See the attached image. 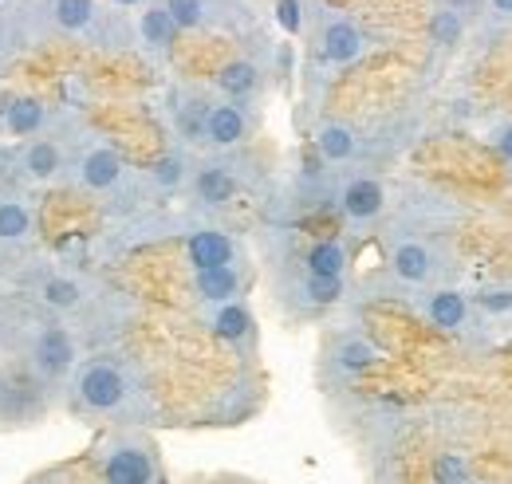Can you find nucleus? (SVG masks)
<instances>
[{
  "label": "nucleus",
  "mask_w": 512,
  "mask_h": 484,
  "mask_svg": "<svg viewBox=\"0 0 512 484\" xmlns=\"http://www.w3.org/2000/svg\"><path fill=\"white\" fill-rule=\"evenodd\" d=\"M138 32H142V40H146L150 48H166V44L174 40L178 24L170 20V12H166V8H146V12H142Z\"/></svg>",
  "instance_id": "17"
},
{
  "label": "nucleus",
  "mask_w": 512,
  "mask_h": 484,
  "mask_svg": "<svg viewBox=\"0 0 512 484\" xmlns=\"http://www.w3.org/2000/svg\"><path fill=\"white\" fill-rule=\"evenodd\" d=\"M304 292H308L312 303H335L343 296V280H335V276H308Z\"/></svg>",
  "instance_id": "25"
},
{
  "label": "nucleus",
  "mask_w": 512,
  "mask_h": 484,
  "mask_svg": "<svg viewBox=\"0 0 512 484\" xmlns=\"http://www.w3.org/2000/svg\"><path fill=\"white\" fill-rule=\"evenodd\" d=\"M24 166H28V174L32 178H52L56 170H60V150L52 146V142H32L28 146V154H24Z\"/></svg>",
  "instance_id": "20"
},
{
  "label": "nucleus",
  "mask_w": 512,
  "mask_h": 484,
  "mask_svg": "<svg viewBox=\"0 0 512 484\" xmlns=\"http://www.w3.org/2000/svg\"><path fill=\"white\" fill-rule=\"evenodd\" d=\"M91 16H95L91 0H56V20L64 24L67 32H83L91 24Z\"/></svg>",
  "instance_id": "23"
},
{
  "label": "nucleus",
  "mask_w": 512,
  "mask_h": 484,
  "mask_svg": "<svg viewBox=\"0 0 512 484\" xmlns=\"http://www.w3.org/2000/svg\"><path fill=\"white\" fill-rule=\"evenodd\" d=\"M217 87H221L225 95H233V99H245V95H253V91H256V67L249 60L229 63V67L217 75Z\"/></svg>",
  "instance_id": "18"
},
{
  "label": "nucleus",
  "mask_w": 512,
  "mask_h": 484,
  "mask_svg": "<svg viewBox=\"0 0 512 484\" xmlns=\"http://www.w3.org/2000/svg\"><path fill=\"white\" fill-rule=\"evenodd\" d=\"M249 331H253V315H249L245 303H237V300L217 303V311H213V335H217V339L241 343V339H249Z\"/></svg>",
  "instance_id": "13"
},
{
  "label": "nucleus",
  "mask_w": 512,
  "mask_h": 484,
  "mask_svg": "<svg viewBox=\"0 0 512 484\" xmlns=\"http://www.w3.org/2000/svg\"><path fill=\"white\" fill-rule=\"evenodd\" d=\"M390 272L406 284H426L434 276V252L422 241H398L390 252Z\"/></svg>",
  "instance_id": "4"
},
{
  "label": "nucleus",
  "mask_w": 512,
  "mask_h": 484,
  "mask_svg": "<svg viewBox=\"0 0 512 484\" xmlns=\"http://www.w3.org/2000/svg\"><path fill=\"white\" fill-rule=\"evenodd\" d=\"M71 390H75V406L83 414H119L130 398V382L123 366L107 363V359L83 366Z\"/></svg>",
  "instance_id": "1"
},
{
  "label": "nucleus",
  "mask_w": 512,
  "mask_h": 484,
  "mask_svg": "<svg viewBox=\"0 0 512 484\" xmlns=\"http://www.w3.org/2000/svg\"><path fill=\"white\" fill-rule=\"evenodd\" d=\"M40 122H44V107L36 99H20V103L8 107V130L12 134H32V130H40Z\"/></svg>",
  "instance_id": "22"
},
{
  "label": "nucleus",
  "mask_w": 512,
  "mask_h": 484,
  "mask_svg": "<svg viewBox=\"0 0 512 484\" xmlns=\"http://www.w3.org/2000/svg\"><path fill=\"white\" fill-rule=\"evenodd\" d=\"M473 4H477V0H449V8H453V12H457V16H461V12H469V8H473Z\"/></svg>",
  "instance_id": "32"
},
{
  "label": "nucleus",
  "mask_w": 512,
  "mask_h": 484,
  "mask_svg": "<svg viewBox=\"0 0 512 484\" xmlns=\"http://www.w3.org/2000/svg\"><path fill=\"white\" fill-rule=\"evenodd\" d=\"M422 311H426V319H430L438 331H461L465 319H469V300H465V292H457V288H438V292H430V296L422 300Z\"/></svg>",
  "instance_id": "5"
},
{
  "label": "nucleus",
  "mask_w": 512,
  "mask_h": 484,
  "mask_svg": "<svg viewBox=\"0 0 512 484\" xmlns=\"http://www.w3.org/2000/svg\"><path fill=\"white\" fill-rule=\"evenodd\" d=\"M79 178H83L87 189H111V185H119V178H123V158L111 146H99V150H91L83 158Z\"/></svg>",
  "instance_id": "9"
},
{
  "label": "nucleus",
  "mask_w": 512,
  "mask_h": 484,
  "mask_svg": "<svg viewBox=\"0 0 512 484\" xmlns=\"http://www.w3.org/2000/svg\"><path fill=\"white\" fill-rule=\"evenodd\" d=\"M32 229V217L20 201H0V241H24Z\"/></svg>",
  "instance_id": "19"
},
{
  "label": "nucleus",
  "mask_w": 512,
  "mask_h": 484,
  "mask_svg": "<svg viewBox=\"0 0 512 484\" xmlns=\"http://www.w3.org/2000/svg\"><path fill=\"white\" fill-rule=\"evenodd\" d=\"M339 205H343V213H347L351 221L367 225V221H375V217L383 213L386 193L375 178H351V182L343 185V193H339Z\"/></svg>",
  "instance_id": "3"
},
{
  "label": "nucleus",
  "mask_w": 512,
  "mask_h": 484,
  "mask_svg": "<svg viewBox=\"0 0 512 484\" xmlns=\"http://www.w3.org/2000/svg\"><path fill=\"white\" fill-rule=\"evenodd\" d=\"M379 359H383V351H379L371 339H363V335L339 339V347H335V355H331L335 370H343V374H363V370H371Z\"/></svg>",
  "instance_id": "11"
},
{
  "label": "nucleus",
  "mask_w": 512,
  "mask_h": 484,
  "mask_svg": "<svg viewBox=\"0 0 512 484\" xmlns=\"http://www.w3.org/2000/svg\"><path fill=\"white\" fill-rule=\"evenodd\" d=\"M182 170H186V166H182V158H178V154H170V158H162V162L154 166V178H158L162 185H178L182 182Z\"/></svg>",
  "instance_id": "29"
},
{
  "label": "nucleus",
  "mask_w": 512,
  "mask_h": 484,
  "mask_svg": "<svg viewBox=\"0 0 512 484\" xmlns=\"http://www.w3.org/2000/svg\"><path fill=\"white\" fill-rule=\"evenodd\" d=\"M119 4H138V0H119Z\"/></svg>",
  "instance_id": "34"
},
{
  "label": "nucleus",
  "mask_w": 512,
  "mask_h": 484,
  "mask_svg": "<svg viewBox=\"0 0 512 484\" xmlns=\"http://www.w3.org/2000/svg\"><path fill=\"white\" fill-rule=\"evenodd\" d=\"M493 4V12H501V16H512V0H489Z\"/></svg>",
  "instance_id": "33"
},
{
  "label": "nucleus",
  "mask_w": 512,
  "mask_h": 484,
  "mask_svg": "<svg viewBox=\"0 0 512 484\" xmlns=\"http://www.w3.org/2000/svg\"><path fill=\"white\" fill-rule=\"evenodd\" d=\"M434 484H473V469L461 453H438L434 457Z\"/></svg>",
  "instance_id": "21"
},
{
  "label": "nucleus",
  "mask_w": 512,
  "mask_h": 484,
  "mask_svg": "<svg viewBox=\"0 0 512 484\" xmlns=\"http://www.w3.org/2000/svg\"><path fill=\"white\" fill-rule=\"evenodd\" d=\"M233 193H237V178L225 166H205L197 174V197L205 205H225V201H233Z\"/></svg>",
  "instance_id": "14"
},
{
  "label": "nucleus",
  "mask_w": 512,
  "mask_h": 484,
  "mask_svg": "<svg viewBox=\"0 0 512 484\" xmlns=\"http://www.w3.org/2000/svg\"><path fill=\"white\" fill-rule=\"evenodd\" d=\"M166 12H170V20H174L178 28H197L201 16H205V4H201V0H170Z\"/></svg>",
  "instance_id": "26"
},
{
  "label": "nucleus",
  "mask_w": 512,
  "mask_h": 484,
  "mask_svg": "<svg viewBox=\"0 0 512 484\" xmlns=\"http://www.w3.org/2000/svg\"><path fill=\"white\" fill-rule=\"evenodd\" d=\"M473 300H477V307H485L489 315H509L512 311V288H493V284H489V288H481Z\"/></svg>",
  "instance_id": "27"
},
{
  "label": "nucleus",
  "mask_w": 512,
  "mask_h": 484,
  "mask_svg": "<svg viewBox=\"0 0 512 484\" xmlns=\"http://www.w3.org/2000/svg\"><path fill=\"white\" fill-rule=\"evenodd\" d=\"M430 36H434V44H442V48L457 44V40H461V16H457L453 8L434 12V16H430Z\"/></svg>",
  "instance_id": "24"
},
{
  "label": "nucleus",
  "mask_w": 512,
  "mask_h": 484,
  "mask_svg": "<svg viewBox=\"0 0 512 484\" xmlns=\"http://www.w3.org/2000/svg\"><path fill=\"white\" fill-rule=\"evenodd\" d=\"M103 484H158V457L146 441H115L103 453Z\"/></svg>",
  "instance_id": "2"
},
{
  "label": "nucleus",
  "mask_w": 512,
  "mask_h": 484,
  "mask_svg": "<svg viewBox=\"0 0 512 484\" xmlns=\"http://www.w3.org/2000/svg\"><path fill=\"white\" fill-rule=\"evenodd\" d=\"M280 24H284L288 32L300 28V4H296V0H280Z\"/></svg>",
  "instance_id": "31"
},
{
  "label": "nucleus",
  "mask_w": 512,
  "mask_h": 484,
  "mask_svg": "<svg viewBox=\"0 0 512 484\" xmlns=\"http://www.w3.org/2000/svg\"><path fill=\"white\" fill-rule=\"evenodd\" d=\"M32 355H36V366H40L44 374H64V370H71V363H75V343H71L67 331L48 327V331H40Z\"/></svg>",
  "instance_id": "8"
},
{
  "label": "nucleus",
  "mask_w": 512,
  "mask_h": 484,
  "mask_svg": "<svg viewBox=\"0 0 512 484\" xmlns=\"http://www.w3.org/2000/svg\"><path fill=\"white\" fill-rule=\"evenodd\" d=\"M493 146L501 150V158H509V166H512V122L493 130Z\"/></svg>",
  "instance_id": "30"
},
{
  "label": "nucleus",
  "mask_w": 512,
  "mask_h": 484,
  "mask_svg": "<svg viewBox=\"0 0 512 484\" xmlns=\"http://www.w3.org/2000/svg\"><path fill=\"white\" fill-rule=\"evenodd\" d=\"M245 130H249V122L241 115V107H233V103L209 107V115H205V138L213 146H237L245 138Z\"/></svg>",
  "instance_id": "10"
},
{
  "label": "nucleus",
  "mask_w": 512,
  "mask_h": 484,
  "mask_svg": "<svg viewBox=\"0 0 512 484\" xmlns=\"http://www.w3.org/2000/svg\"><path fill=\"white\" fill-rule=\"evenodd\" d=\"M186 252H190L193 272H205V268H225L233 260V241L217 229H197L186 241Z\"/></svg>",
  "instance_id": "7"
},
{
  "label": "nucleus",
  "mask_w": 512,
  "mask_h": 484,
  "mask_svg": "<svg viewBox=\"0 0 512 484\" xmlns=\"http://www.w3.org/2000/svg\"><path fill=\"white\" fill-rule=\"evenodd\" d=\"M193 288H197V296L205 303H229L237 296V288H241V276H237L233 264H225V268H205V272L193 276Z\"/></svg>",
  "instance_id": "12"
},
{
  "label": "nucleus",
  "mask_w": 512,
  "mask_h": 484,
  "mask_svg": "<svg viewBox=\"0 0 512 484\" xmlns=\"http://www.w3.org/2000/svg\"><path fill=\"white\" fill-rule=\"evenodd\" d=\"M44 300L52 307H75L79 303V284L75 280H48L44 284Z\"/></svg>",
  "instance_id": "28"
},
{
  "label": "nucleus",
  "mask_w": 512,
  "mask_h": 484,
  "mask_svg": "<svg viewBox=\"0 0 512 484\" xmlns=\"http://www.w3.org/2000/svg\"><path fill=\"white\" fill-rule=\"evenodd\" d=\"M363 32L351 20H331L320 36V52L327 63H351L363 56Z\"/></svg>",
  "instance_id": "6"
},
{
  "label": "nucleus",
  "mask_w": 512,
  "mask_h": 484,
  "mask_svg": "<svg viewBox=\"0 0 512 484\" xmlns=\"http://www.w3.org/2000/svg\"><path fill=\"white\" fill-rule=\"evenodd\" d=\"M343 264H347V252L339 241H320L312 244L308 252V276H335L343 280Z\"/></svg>",
  "instance_id": "16"
},
{
  "label": "nucleus",
  "mask_w": 512,
  "mask_h": 484,
  "mask_svg": "<svg viewBox=\"0 0 512 484\" xmlns=\"http://www.w3.org/2000/svg\"><path fill=\"white\" fill-rule=\"evenodd\" d=\"M316 146H320V154L327 162H347L359 142H355V130H351V126L327 122V126H320V134H316Z\"/></svg>",
  "instance_id": "15"
}]
</instances>
